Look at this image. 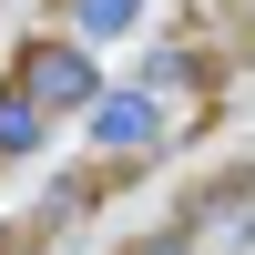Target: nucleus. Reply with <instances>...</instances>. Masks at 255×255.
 <instances>
[{
    "label": "nucleus",
    "mask_w": 255,
    "mask_h": 255,
    "mask_svg": "<svg viewBox=\"0 0 255 255\" xmlns=\"http://www.w3.org/2000/svg\"><path fill=\"white\" fill-rule=\"evenodd\" d=\"M82 133H92L102 163H143V153H163V133H174V102H163V82H113V92L82 113Z\"/></svg>",
    "instance_id": "obj_1"
},
{
    "label": "nucleus",
    "mask_w": 255,
    "mask_h": 255,
    "mask_svg": "<svg viewBox=\"0 0 255 255\" xmlns=\"http://www.w3.org/2000/svg\"><path fill=\"white\" fill-rule=\"evenodd\" d=\"M10 82H20V92H31V102H41L51 123H82V113H92L102 92H113V82H102V61H92V41H82V31H72V41H31Z\"/></svg>",
    "instance_id": "obj_2"
},
{
    "label": "nucleus",
    "mask_w": 255,
    "mask_h": 255,
    "mask_svg": "<svg viewBox=\"0 0 255 255\" xmlns=\"http://www.w3.org/2000/svg\"><path fill=\"white\" fill-rule=\"evenodd\" d=\"M51 133H61V123L41 113V102L20 92V82H0V163H31V153H41Z\"/></svg>",
    "instance_id": "obj_3"
},
{
    "label": "nucleus",
    "mask_w": 255,
    "mask_h": 255,
    "mask_svg": "<svg viewBox=\"0 0 255 255\" xmlns=\"http://www.w3.org/2000/svg\"><path fill=\"white\" fill-rule=\"evenodd\" d=\"M143 10H153V0H61V20H72L82 41H123V31H143Z\"/></svg>",
    "instance_id": "obj_4"
},
{
    "label": "nucleus",
    "mask_w": 255,
    "mask_h": 255,
    "mask_svg": "<svg viewBox=\"0 0 255 255\" xmlns=\"http://www.w3.org/2000/svg\"><path fill=\"white\" fill-rule=\"evenodd\" d=\"M123 255H194V245H184V225H163V235H143V245H123Z\"/></svg>",
    "instance_id": "obj_5"
}]
</instances>
